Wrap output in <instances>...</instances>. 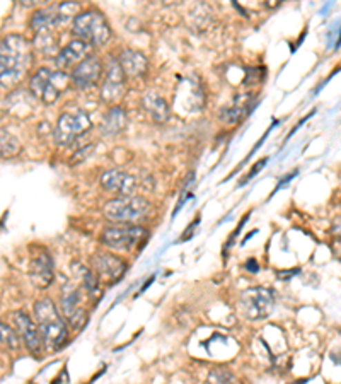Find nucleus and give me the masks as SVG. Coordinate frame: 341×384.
I'll use <instances>...</instances> for the list:
<instances>
[{"label": "nucleus", "mask_w": 341, "mask_h": 384, "mask_svg": "<svg viewBox=\"0 0 341 384\" xmlns=\"http://www.w3.org/2000/svg\"><path fill=\"white\" fill-rule=\"evenodd\" d=\"M29 65L31 50L26 39L19 35H9L0 41V86L14 88L23 81Z\"/></svg>", "instance_id": "obj_1"}, {"label": "nucleus", "mask_w": 341, "mask_h": 384, "mask_svg": "<svg viewBox=\"0 0 341 384\" xmlns=\"http://www.w3.org/2000/svg\"><path fill=\"white\" fill-rule=\"evenodd\" d=\"M35 321L45 350L57 352L68 343V325L58 313L53 300L41 299L35 304Z\"/></svg>", "instance_id": "obj_2"}, {"label": "nucleus", "mask_w": 341, "mask_h": 384, "mask_svg": "<svg viewBox=\"0 0 341 384\" xmlns=\"http://www.w3.org/2000/svg\"><path fill=\"white\" fill-rule=\"evenodd\" d=\"M152 205L145 197L130 195V197H115L108 200L103 207V213L113 224H128L137 226V222L147 219Z\"/></svg>", "instance_id": "obj_3"}, {"label": "nucleus", "mask_w": 341, "mask_h": 384, "mask_svg": "<svg viewBox=\"0 0 341 384\" xmlns=\"http://www.w3.org/2000/svg\"><path fill=\"white\" fill-rule=\"evenodd\" d=\"M72 32L75 35V39H81L89 46H103L110 41L111 26L103 12L89 9L74 17Z\"/></svg>", "instance_id": "obj_4"}, {"label": "nucleus", "mask_w": 341, "mask_h": 384, "mask_svg": "<svg viewBox=\"0 0 341 384\" xmlns=\"http://www.w3.org/2000/svg\"><path fill=\"white\" fill-rule=\"evenodd\" d=\"M70 84V75L67 72L52 70V68H39L29 81L31 93L45 104L57 103L60 94Z\"/></svg>", "instance_id": "obj_5"}, {"label": "nucleus", "mask_w": 341, "mask_h": 384, "mask_svg": "<svg viewBox=\"0 0 341 384\" xmlns=\"http://www.w3.org/2000/svg\"><path fill=\"white\" fill-rule=\"evenodd\" d=\"M148 238V231L142 226H128V224H115V226L104 227L101 233V242L106 248L116 251H132L139 248Z\"/></svg>", "instance_id": "obj_6"}, {"label": "nucleus", "mask_w": 341, "mask_h": 384, "mask_svg": "<svg viewBox=\"0 0 341 384\" xmlns=\"http://www.w3.org/2000/svg\"><path fill=\"white\" fill-rule=\"evenodd\" d=\"M92 122L90 117L82 110H72L65 111L64 115H60L58 118L55 130H53V139L58 147H67L72 142L84 135L86 132H89Z\"/></svg>", "instance_id": "obj_7"}, {"label": "nucleus", "mask_w": 341, "mask_h": 384, "mask_svg": "<svg viewBox=\"0 0 341 384\" xmlns=\"http://www.w3.org/2000/svg\"><path fill=\"white\" fill-rule=\"evenodd\" d=\"M275 304V296L271 289L251 287L239 294V311L242 316L251 321L264 320L271 313Z\"/></svg>", "instance_id": "obj_8"}, {"label": "nucleus", "mask_w": 341, "mask_h": 384, "mask_svg": "<svg viewBox=\"0 0 341 384\" xmlns=\"http://www.w3.org/2000/svg\"><path fill=\"white\" fill-rule=\"evenodd\" d=\"M60 303H61V316L67 321L68 328L74 332H81L89 321V311L82 306L81 289L75 284L68 282L64 285L60 292Z\"/></svg>", "instance_id": "obj_9"}, {"label": "nucleus", "mask_w": 341, "mask_h": 384, "mask_svg": "<svg viewBox=\"0 0 341 384\" xmlns=\"http://www.w3.org/2000/svg\"><path fill=\"white\" fill-rule=\"evenodd\" d=\"M90 270L96 273L101 285H115L125 277L126 270H128V263L121 256H116L115 253L99 249L90 258Z\"/></svg>", "instance_id": "obj_10"}, {"label": "nucleus", "mask_w": 341, "mask_h": 384, "mask_svg": "<svg viewBox=\"0 0 341 384\" xmlns=\"http://www.w3.org/2000/svg\"><path fill=\"white\" fill-rule=\"evenodd\" d=\"M126 89V77L119 67L118 59L110 57L104 65V77L101 82V99L108 104H115Z\"/></svg>", "instance_id": "obj_11"}, {"label": "nucleus", "mask_w": 341, "mask_h": 384, "mask_svg": "<svg viewBox=\"0 0 341 384\" xmlns=\"http://www.w3.org/2000/svg\"><path fill=\"white\" fill-rule=\"evenodd\" d=\"M104 64L97 55L90 53L87 59H84L79 65L72 68L70 81L77 89H90L103 79Z\"/></svg>", "instance_id": "obj_12"}, {"label": "nucleus", "mask_w": 341, "mask_h": 384, "mask_svg": "<svg viewBox=\"0 0 341 384\" xmlns=\"http://www.w3.org/2000/svg\"><path fill=\"white\" fill-rule=\"evenodd\" d=\"M12 320L14 326H16V332L19 333L21 340H23L28 352L38 358L41 357L45 347H43L41 335H39V329L35 321H32L26 313H23V311H16V313L12 314Z\"/></svg>", "instance_id": "obj_13"}, {"label": "nucleus", "mask_w": 341, "mask_h": 384, "mask_svg": "<svg viewBox=\"0 0 341 384\" xmlns=\"http://www.w3.org/2000/svg\"><path fill=\"white\" fill-rule=\"evenodd\" d=\"M29 277L31 282L43 289L50 287L55 278V267H53V258L46 249H38V251L32 255L31 265H29Z\"/></svg>", "instance_id": "obj_14"}, {"label": "nucleus", "mask_w": 341, "mask_h": 384, "mask_svg": "<svg viewBox=\"0 0 341 384\" xmlns=\"http://www.w3.org/2000/svg\"><path fill=\"white\" fill-rule=\"evenodd\" d=\"M101 186L118 197H130L137 191V180L121 169H110L101 176Z\"/></svg>", "instance_id": "obj_15"}, {"label": "nucleus", "mask_w": 341, "mask_h": 384, "mask_svg": "<svg viewBox=\"0 0 341 384\" xmlns=\"http://www.w3.org/2000/svg\"><path fill=\"white\" fill-rule=\"evenodd\" d=\"M90 48H92V46L81 41V39H72L67 46H64V48L58 52L55 59L57 68L61 72H67L68 68H74L75 65H79L82 60L90 55Z\"/></svg>", "instance_id": "obj_16"}, {"label": "nucleus", "mask_w": 341, "mask_h": 384, "mask_svg": "<svg viewBox=\"0 0 341 384\" xmlns=\"http://www.w3.org/2000/svg\"><path fill=\"white\" fill-rule=\"evenodd\" d=\"M118 64L126 79L142 77L148 68V60L145 53L133 48L121 50V53L118 55Z\"/></svg>", "instance_id": "obj_17"}, {"label": "nucleus", "mask_w": 341, "mask_h": 384, "mask_svg": "<svg viewBox=\"0 0 341 384\" xmlns=\"http://www.w3.org/2000/svg\"><path fill=\"white\" fill-rule=\"evenodd\" d=\"M126 123H128V115H126V111L119 106H111L110 110L104 113L103 119H101L99 130L104 137L113 139V137L119 135V133L126 128Z\"/></svg>", "instance_id": "obj_18"}, {"label": "nucleus", "mask_w": 341, "mask_h": 384, "mask_svg": "<svg viewBox=\"0 0 341 384\" xmlns=\"http://www.w3.org/2000/svg\"><path fill=\"white\" fill-rule=\"evenodd\" d=\"M253 108V97L251 96H235L231 103L220 113V119L228 123V125H235V123L242 122Z\"/></svg>", "instance_id": "obj_19"}, {"label": "nucleus", "mask_w": 341, "mask_h": 384, "mask_svg": "<svg viewBox=\"0 0 341 384\" xmlns=\"http://www.w3.org/2000/svg\"><path fill=\"white\" fill-rule=\"evenodd\" d=\"M142 106L147 111L148 117L152 118V122L159 123V125H164L169 122L170 118V110L169 104L166 103L164 97H161L155 93H147L142 97Z\"/></svg>", "instance_id": "obj_20"}, {"label": "nucleus", "mask_w": 341, "mask_h": 384, "mask_svg": "<svg viewBox=\"0 0 341 384\" xmlns=\"http://www.w3.org/2000/svg\"><path fill=\"white\" fill-rule=\"evenodd\" d=\"M74 271L79 278H81V285L82 289L87 292L89 299L92 300L94 304H97V300L103 297V289H101V282L97 280L96 273H94L90 268H87L84 265H74Z\"/></svg>", "instance_id": "obj_21"}, {"label": "nucleus", "mask_w": 341, "mask_h": 384, "mask_svg": "<svg viewBox=\"0 0 341 384\" xmlns=\"http://www.w3.org/2000/svg\"><path fill=\"white\" fill-rule=\"evenodd\" d=\"M19 140L7 130H0V157H14L19 154Z\"/></svg>", "instance_id": "obj_22"}, {"label": "nucleus", "mask_w": 341, "mask_h": 384, "mask_svg": "<svg viewBox=\"0 0 341 384\" xmlns=\"http://www.w3.org/2000/svg\"><path fill=\"white\" fill-rule=\"evenodd\" d=\"M21 342H23V340H21L19 333H17L12 326L0 321V343L6 345L7 349L17 350L21 347Z\"/></svg>", "instance_id": "obj_23"}, {"label": "nucleus", "mask_w": 341, "mask_h": 384, "mask_svg": "<svg viewBox=\"0 0 341 384\" xmlns=\"http://www.w3.org/2000/svg\"><path fill=\"white\" fill-rule=\"evenodd\" d=\"M235 376L232 374L228 369H213L208 372V378H206V384H234Z\"/></svg>", "instance_id": "obj_24"}, {"label": "nucleus", "mask_w": 341, "mask_h": 384, "mask_svg": "<svg viewBox=\"0 0 341 384\" xmlns=\"http://www.w3.org/2000/svg\"><path fill=\"white\" fill-rule=\"evenodd\" d=\"M94 148V144H90V146H86L84 148H81L79 152H75V155H74V159H75V162H81V161H84V159L87 157V155L90 154V151Z\"/></svg>", "instance_id": "obj_25"}, {"label": "nucleus", "mask_w": 341, "mask_h": 384, "mask_svg": "<svg viewBox=\"0 0 341 384\" xmlns=\"http://www.w3.org/2000/svg\"><path fill=\"white\" fill-rule=\"evenodd\" d=\"M331 233H333V236H335L336 239H340V241H341V219H336L335 222H333Z\"/></svg>", "instance_id": "obj_26"}, {"label": "nucleus", "mask_w": 341, "mask_h": 384, "mask_svg": "<svg viewBox=\"0 0 341 384\" xmlns=\"http://www.w3.org/2000/svg\"><path fill=\"white\" fill-rule=\"evenodd\" d=\"M266 161H268V159H261V161H260V162H257V164H256V168H255V169H251V173H249V175L244 177V183H246V181H248V180H249V177H251V176H255V175H256V173H257V171H260V169H261V168H263V164H266Z\"/></svg>", "instance_id": "obj_27"}, {"label": "nucleus", "mask_w": 341, "mask_h": 384, "mask_svg": "<svg viewBox=\"0 0 341 384\" xmlns=\"http://www.w3.org/2000/svg\"><path fill=\"white\" fill-rule=\"evenodd\" d=\"M246 268H248V271H251V273H256V271L260 270L256 260H248V262H246Z\"/></svg>", "instance_id": "obj_28"}, {"label": "nucleus", "mask_w": 341, "mask_h": 384, "mask_svg": "<svg viewBox=\"0 0 341 384\" xmlns=\"http://www.w3.org/2000/svg\"><path fill=\"white\" fill-rule=\"evenodd\" d=\"M295 273H299V270H289V271H278V278H290Z\"/></svg>", "instance_id": "obj_29"}, {"label": "nucleus", "mask_w": 341, "mask_h": 384, "mask_svg": "<svg viewBox=\"0 0 341 384\" xmlns=\"http://www.w3.org/2000/svg\"><path fill=\"white\" fill-rule=\"evenodd\" d=\"M333 253L336 255V258L341 260V241L340 239H336L335 244H333Z\"/></svg>", "instance_id": "obj_30"}]
</instances>
